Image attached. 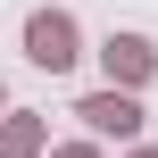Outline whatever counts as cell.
Masks as SVG:
<instances>
[{
	"instance_id": "1",
	"label": "cell",
	"mask_w": 158,
	"mask_h": 158,
	"mask_svg": "<svg viewBox=\"0 0 158 158\" xmlns=\"http://www.w3.org/2000/svg\"><path fill=\"white\" fill-rule=\"evenodd\" d=\"M67 42H75V33H67V17H33V58H42V67H67V58H75Z\"/></svg>"
},
{
	"instance_id": "2",
	"label": "cell",
	"mask_w": 158,
	"mask_h": 158,
	"mask_svg": "<svg viewBox=\"0 0 158 158\" xmlns=\"http://www.w3.org/2000/svg\"><path fill=\"white\" fill-rule=\"evenodd\" d=\"M83 117H92V125H117V133H125V125H133V100H92Z\"/></svg>"
}]
</instances>
